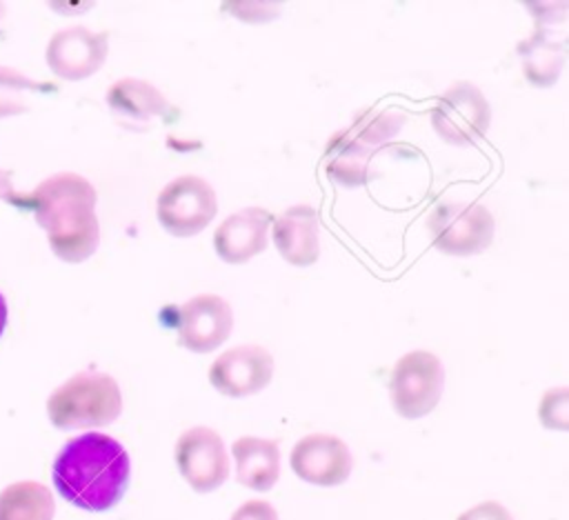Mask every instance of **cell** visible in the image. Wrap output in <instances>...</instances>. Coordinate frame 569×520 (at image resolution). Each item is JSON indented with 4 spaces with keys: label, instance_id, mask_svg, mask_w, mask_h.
I'll return each mask as SVG.
<instances>
[{
    "label": "cell",
    "instance_id": "cell-25",
    "mask_svg": "<svg viewBox=\"0 0 569 520\" xmlns=\"http://www.w3.org/2000/svg\"><path fill=\"white\" fill-rule=\"evenodd\" d=\"M7 316H9V309H7V300H4V296L0 293V336L4 333V327H7Z\"/></svg>",
    "mask_w": 569,
    "mask_h": 520
},
{
    "label": "cell",
    "instance_id": "cell-22",
    "mask_svg": "<svg viewBox=\"0 0 569 520\" xmlns=\"http://www.w3.org/2000/svg\"><path fill=\"white\" fill-rule=\"evenodd\" d=\"M229 520H278V511L267 500L242 502Z\"/></svg>",
    "mask_w": 569,
    "mask_h": 520
},
{
    "label": "cell",
    "instance_id": "cell-20",
    "mask_svg": "<svg viewBox=\"0 0 569 520\" xmlns=\"http://www.w3.org/2000/svg\"><path fill=\"white\" fill-rule=\"evenodd\" d=\"M56 93L53 84L36 82L11 67H0V118L27 113L42 93Z\"/></svg>",
    "mask_w": 569,
    "mask_h": 520
},
{
    "label": "cell",
    "instance_id": "cell-15",
    "mask_svg": "<svg viewBox=\"0 0 569 520\" xmlns=\"http://www.w3.org/2000/svg\"><path fill=\"white\" fill-rule=\"evenodd\" d=\"M273 242L289 264H313L320 256L316 209L311 204H293L280 216H273Z\"/></svg>",
    "mask_w": 569,
    "mask_h": 520
},
{
    "label": "cell",
    "instance_id": "cell-1",
    "mask_svg": "<svg viewBox=\"0 0 569 520\" xmlns=\"http://www.w3.org/2000/svg\"><path fill=\"white\" fill-rule=\"evenodd\" d=\"M93 184L71 171L42 180L31 193H16L11 204L29 209L47 231L53 256L64 262H84L100 242Z\"/></svg>",
    "mask_w": 569,
    "mask_h": 520
},
{
    "label": "cell",
    "instance_id": "cell-2",
    "mask_svg": "<svg viewBox=\"0 0 569 520\" xmlns=\"http://www.w3.org/2000/svg\"><path fill=\"white\" fill-rule=\"evenodd\" d=\"M51 480L69 504L102 513L124 498L131 480V460L116 438L82 433L64 442L53 460Z\"/></svg>",
    "mask_w": 569,
    "mask_h": 520
},
{
    "label": "cell",
    "instance_id": "cell-13",
    "mask_svg": "<svg viewBox=\"0 0 569 520\" xmlns=\"http://www.w3.org/2000/svg\"><path fill=\"white\" fill-rule=\"evenodd\" d=\"M273 213L262 207H244L227 216L213 231V249L220 260L242 264L267 249Z\"/></svg>",
    "mask_w": 569,
    "mask_h": 520
},
{
    "label": "cell",
    "instance_id": "cell-16",
    "mask_svg": "<svg viewBox=\"0 0 569 520\" xmlns=\"http://www.w3.org/2000/svg\"><path fill=\"white\" fill-rule=\"evenodd\" d=\"M236 480L253 491H269L280 476V451L273 440L242 436L233 442Z\"/></svg>",
    "mask_w": 569,
    "mask_h": 520
},
{
    "label": "cell",
    "instance_id": "cell-8",
    "mask_svg": "<svg viewBox=\"0 0 569 520\" xmlns=\"http://www.w3.org/2000/svg\"><path fill=\"white\" fill-rule=\"evenodd\" d=\"M173 458L184 482L198 493L216 491L229 478L224 442L220 433L209 427L187 429L176 442Z\"/></svg>",
    "mask_w": 569,
    "mask_h": 520
},
{
    "label": "cell",
    "instance_id": "cell-9",
    "mask_svg": "<svg viewBox=\"0 0 569 520\" xmlns=\"http://www.w3.org/2000/svg\"><path fill=\"white\" fill-rule=\"evenodd\" d=\"M109 33L89 31L87 27H69L56 31L47 44V64L62 80H84L93 76L107 60Z\"/></svg>",
    "mask_w": 569,
    "mask_h": 520
},
{
    "label": "cell",
    "instance_id": "cell-19",
    "mask_svg": "<svg viewBox=\"0 0 569 520\" xmlns=\"http://www.w3.org/2000/svg\"><path fill=\"white\" fill-rule=\"evenodd\" d=\"M518 51L522 56V71L529 84L551 87L558 80L565 64V42L533 36L531 40L520 44Z\"/></svg>",
    "mask_w": 569,
    "mask_h": 520
},
{
    "label": "cell",
    "instance_id": "cell-17",
    "mask_svg": "<svg viewBox=\"0 0 569 520\" xmlns=\"http://www.w3.org/2000/svg\"><path fill=\"white\" fill-rule=\"evenodd\" d=\"M371 149L356 142L351 136H347L345 131L336 133L329 144H327V162H325V171L327 178L338 184V187H362L369 180V158H371Z\"/></svg>",
    "mask_w": 569,
    "mask_h": 520
},
{
    "label": "cell",
    "instance_id": "cell-21",
    "mask_svg": "<svg viewBox=\"0 0 569 520\" xmlns=\"http://www.w3.org/2000/svg\"><path fill=\"white\" fill-rule=\"evenodd\" d=\"M538 418L545 429L567 431L569 427V391L565 387H556L542 393Z\"/></svg>",
    "mask_w": 569,
    "mask_h": 520
},
{
    "label": "cell",
    "instance_id": "cell-10",
    "mask_svg": "<svg viewBox=\"0 0 569 520\" xmlns=\"http://www.w3.org/2000/svg\"><path fill=\"white\" fill-rule=\"evenodd\" d=\"M273 378V356L260 344H238L220 353L209 367L211 387L227 398H247Z\"/></svg>",
    "mask_w": 569,
    "mask_h": 520
},
{
    "label": "cell",
    "instance_id": "cell-6",
    "mask_svg": "<svg viewBox=\"0 0 569 520\" xmlns=\"http://www.w3.org/2000/svg\"><path fill=\"white\" fill-rule=\"evenodd\" d=\"M216 213V191L200 176H180L171 180L156 200V216L160 224L176 238H191L200 233Z\"/></svg>",
    "mask_w": 569,
    "mask_h": 520
},
{
    "label": "cell",
    "instance_id": "cell-26",
    "mask_svg": "<svg viewBox=\"0 0 569 520\" xmlns=\"http://www.w3.org/2000/svg\"><path fill=\"white\" fill-rule=\"evenodd\" d=\"M4 16H7V7H4V2H0V22L4 20Z\"/></svg>",
    "mask_w": 569,
    "mask_h": 520
},
{
    "label": "cell",
    "instance_id": "cell-4",
    "mask_svg": "<svg viewBox=\"0 0 569 520\" xmlns=\"http://www.w3.org/2000/svg\"><path fill=\"white\" fill-rule=\"evenodd\" d=\"M433 247L445 256H473L485 251L496 231L491 211L480 202L442 200L427 218Z\"/></svg>",
    "mask_w": 569,
    "mask_h": 520
},
{
    "label": "cell",
    "instance_id": "cell-18",
    "mask_svg": "<svg viewBox=\"0 0 569 520\" xmlns=\"http://www.w3.org/2000/svg\"><path fill=\"white\" fill-rule=\"evenodd\" d=\"M51 491L36 480H20L0 491V520H53Z\"/></svg>",
    "mask_w": 569,
    "mask_h": 520
},
{
    "label": "cell",
    "instance_id": "cell-12",
    "mask_svg": "<svg viewBox=\"0 0 569 520\" xmlns=\"http://www.w3.org/2000/svg\"><path fill=\"white\" fill-rule=\"evenodd\" d=\"M293 473L316 487L342 484L353 467L349 447L331 433H309L300 438L289 456Z\"/></svg>",
    "mask_w": 569,
    "mask_h": 520
},
{
    "label": "cell",
    "instance_id": "cell-24",
    "mask_svg": "<svg viewBox=\"0 0 569 520\" xmlns=\"http://www.w3.org/2000/svg\"><path fill=\"white\" fill-rule=\"evenodd\" d=\"M16 196L13 191V171L0 169V200H9Z\"/></svg>",
    "mask_w": 569,
    "mask_h": 520
},
{
    "label": "cell",
    "instance_id": "cell-14",
    "mask_svg": "<svg viewBox=\"0 0 569 520\" xmlns=\"http://www.w3.org/2000/svg\"><path fill=\"white\" fill-rule=\"evenodd\" d=\"M107 104L122 124H147L151 120L173 122L178 109L164 98L160 89L140 78H120L107 91Z\"/></svg>",
    "mask_w": 569,
    "mask_h": 520
},
{
    "label": "cell",
    "instance_id": "cell-23",
    "mask_svg": "<svg viewBox=\"0 0 569 520\" xmlns=\"http://www.w3.org/2000/svg\"><path fill=\"white\" fill-rule=\"evenodd\" d=\"M456 520H513V518L500 502L485 500V502L462 511Z\"/></svg>",
    "mask_w": 569,
    "mask_h": 520
},
{
    "label": "cell",
    "instance_id": "cell-7",
    "mask_svg": "<svg viewBox=\"0 0 569 520\" xmlns=\"http://www.w3.org/2000/svg\"><path fill=\"white\" fill-rule=\"evenodd\" d=\"M491 122V107L485 93L469 80L451 84L431 109V127L440 140L467 147L485 138Z\"/></svg>",
    "mask_w": 569,
    "mask_h": 520
},
{
    "label": "cell",
    "instance_id": "cell-5",
    "mask_svg": "<svg viewBox=\"0 0 569 520\" xmlns=\"http://www.w3.org/2000/svg\"><path fill=\"white\" fill-rule=\"evenodd\" d=\"M445 387L440 360L429 351H409L391 369L389 396L396 413L405 420H418L436 409Z\"/></svg>",
    "mask_w": 569,
    "mask_h": 520
},
{
    "label": "cell",
    "instance_id": "cell-11",
    "mask_svg": "<svg viewBox=\"0 0 569 520\" xmlns=\"http://www.w3.org/2000/svg\"><path fill=\"white\" fill-rule=\"evenodd\" d=\"M178 342L196 353L220 347L233 329V311L229 302L216 293L189 298L178 309Z\"/></svg>",
    "mask_w": 569,
    "mask_h": 520
},
{
    "label": "cell",
    "instance_id": "cell-3",
    "mask_svg": "<svg viewBox=\"0 0 569 520\" xmlns=\"http://www.w3.org/2000/svg\"><path fill=\"white\" fill-rule=\"evenodd\" d=\"M122 411V393L109 373L82 371L62 382L47 400V413L58 429L111 424Z\"/></svg>",
    "mask_w": 569,
    "mask_h": 520
}]
</instances>
